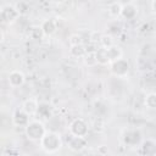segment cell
<instances>
[{"mask_svg":"<svg viewBox=\"0 0 156 156\" xmlns=\"http://www.w3.org/2000/svg\"><path fill=\"white\" fill-rule=\"evenodd\" d=\"M145 105L149 108L156 110V93H150L145 98Z\"/></svg>","mask_w":156,"mask_h":156,"instance_id":"ffe728a7","label":"cell"},{"mask_svg":"<svg viewBox=\"0 0 156 156\" xmlns=\"http://www.w3.org/2000/svg\"><path fill=\"white\" fill-rule=\"evenodd\" d=\"M151 9H152L154 13L156 15V1H152V2H151Z\"/></svg>","mask_w":156,"mask_h":156,"instance_id":"7402d4cb","label":"cell"},{"mask_svg":"<svg viewBox=\"0 0 156 156\" xmlns=\"http://www.w3.org/2000/svg\"><path fill=\"white\" fill-rule=\"evenodd\" d=\"M7 80H9V84H10L12 88H17V87H21V85L24 83L26 78H24V74H23L21 71L15 69V71H11V72L9 73Z\"/></svg>","mask_w":156,"mask_h":156,"instance_id":"9c48e42d","label":"cell"},{"mask_svg":"<svg viewBox=\"0 0 156 156\" xmlns=\"http://www.w3.org/2000/svg\"><path fill=\"white\" fill-rule=\"evenodd\" d=\"M24 130H26L27 138L29 140H33V141H40L43 139V136L48 132L45 126H44V123L41 121H38V119H32L27 124Z\"/></svg>","mask_w":156,"mask_h":156,"instance_id":"7a4b0ae2","label":"cell"},{"mask_svg":"<svg viewBox=\"0 0 156 156\" xmlns=\"http://www.w3.org/2000/svg\"><path fill=\"white\" fill-rule=\"evenodd\" d=\"M95 55H96L98 63H100V65H108V63H111V62H110V58H108V56H107L106 49H102V48L98 49L96 52H95Z\"/></svg>","mask_w":156,"mask_h":156,"instance_id":"2e32d148","label":"cell"},{"mask_svg":"<svg viewBox=\"0 0 156 156\" xmlns=\"http://www.w3.org/2000/svg\"><path fill=\"white\" fill-rule=\"evenodd\" d=\"M140 152L143 156H156V140L145 139L140 144Z\"/></svg>","mask_w":156,"mask_h":156,"instance_id":"52a82bcc","label":"cell"},{"mask_svg":"<svg viewBox=\"0 0 156 156\" xmlns=\"http://www.w3.org/2000/svg\"><path fill=\"white\" fill-rule=\"evenodd\" d=\"M40 28H41L44 35H52L57 29V24L52 18H49V20H44L41 22Z\"/></svg>","mask_w":156,"mask_h":156,"instance_id":"7c38bea8","label":"cell"},{"mask_svg":"<svg viewBox=\"0 0 156 156\" xmlns=\"http://www.w3.org/2000/svg\"><path fill=\"white\" fill-rule=\"evenodd\" d=\"M71 55L74 56V57H84L85 54H87V49L83 44L80 45H74V46H71Z\"/></svg>","mask_w":156,"mask_h":156,"instance_id":"ac0fdd59","label":"cell"},{"mask_svg":"<svg viewBox=\"0 0 156 156\" xmlns=\"http://www.w3.org/2000/svg\"><path fill=\"white\" fill-rule=\"evenodd\" d=\"M138 15V7L132 4V2H128V4H123V7H122V17L124 20H133L135 16Z\"/></svg>","mask_w":156,"mask_h":156,"instance_id":"8fae6325","label":"cell"},{"mask_svg":"<svg viewBox=\"0 0 156 156\" xmlns=\"http://www.w3.org/2000/svg\"><path fill=\"white\" fill-rule=\"evenodd\" d=\"M99 41H100V45L102 49H108V48L113 46V39L111 35H101Z\"/></svg>","mask_w":156,"mask_h":156,"instance_id":"44dd1931","label":"cell"},{"mask_svg":"<svg viewBox=\"0 0 156 156\" xmlns=\"http://www.w3.org/2000/svg\"><path fill=\"white\" fill-rule=\"evenodd\" d=\"M87 145V141H85V138H79V136H72L71 135V139L68 141V146L71 150L73 151H80L85 147Z\"/></svg>","mask_w":156,"mask_h":156,"instance_id":"4fadbf2b","label":"cell"},{"mask_svg":"<svg viewBox=\"0 0 156 156\" xmlns=\"http://www.w3.org/2000/svg\"><path fill=\"white\" fill-rule=\"evenodd\" d=\"M95 52H96V51H94V52H87V54H85V56H84V62H85L87 66L93 67V66L98 65V60H96Z\"/></svg>","mask_w":156,"mask_h":156,"instance_id":"d6986e66","label":"cell"},{"mask_svg":"<svg viewBox=\"0 0 156 156\" xmlns=\"http://www.w3.org/2000/svg\"><path fill=\"white\" fill-rule=\"evenodd\" d=\"M110 71L111 73L117 78H124L129 72V63L124 58L116 60L110 63Z\"/></svg>","mask_w":156,"mask_h":156,"instance_id":"3957f363","label":"cell"},{"mask_svg":"<svg viewBox=\"0 0 156 156\" xmlns=\"http://www.w3.org/2000/svg\"><path fill=\"white\" fill-rule=\"evenodd\" d=\"M12 121L16 126H20V127H27V124L30 122L29 119V115L27 112L23 111V108H17L15 112H13V116H12Z\"/></svg>","mask_w":156,"mask_h":156,"instance_id":"ba28073f","label":"cell"},{"mask_svg":"<svg viewBox=\"0 0 156 156\" xmlns=\"http://www.w3.org/2000/svg\"><path fill=\"white\" fill-rule=\"evenodd\" d=\"M123 141L129 146H135V145L141 144L143 135H141L140 130H138V129H128L123 134Z\"/></svg>","mask_w":156,"mask_h":156,"instance_id":"8992f818","label":"cell"},{"mask_svg":"<svg viewBox=\"0 0 156 156\" xmlns=\"http://www.w3.org/2000/svg\"><path fill=\"white\" fill-rule=\"evenodd\" d=\"M40 117L43 118H50V116L52 115V111H51V106L49 104H39V108H38V113Z\"/></svg>","mask_w":156,"mask_h":156,"instance_id":"e0dca14e","label":"cell"},{"mask_svg":"<svg viewBox=\"0 0 156 156\" xmlns=\"http://www.w3.org/2000/svg\"><path fill=\"white\" fill-rule=\"evenodd\" d=\"M0 16H1V20H2L4 23L12 24V23H15L17 20H20L21 13H20L18 10L16 9V6L6 5V6H2V7H1Z\"/></svg>","mask_w":156,"mask_h":156,"instance_id":"277c9868","label":"cell"},{"mask_svg":"<svg viewBox=\"0 0 156 156\" xmlns=\"http://www.w3.org/2000/svg\"><path fill=\"white\" fill-rule=\"evenodd\" d=\"M122 7H123V4L118 2V1H115V2H111L108 5V9H107V12L111 17L113 18H117L122 15Z\"/></svg>","mask_w":156,"mask_h":156,"instance_id":"5bb4252c","label":"cell"},{"mask_svg":"<svg viewBox=\"0 0 156 156\" xmlns=\"http://www.w3.org/2000/svg\"><path fill=\"white\" fill-rule=\"evenodd\" d=\"M22 108L24 112H27L29 116H33V115H37L38 113V108H39V102L37 99H27L23 105H22Z\"/></svg>","mask_w":156,"mask_h":156,"instance_id":"30bf717a","label":"cell"},{"mask_svg":"<svg viewBox=\"0 0 156 156\" xmlns=\"http://www.w3.org/2000/svg\"><path fill=\"white\" fill-rule=\"evenodd\" d=\"M69 133L72 136L85 138L88 134V124L83 118H76L69 124Z\"/></svg>","mask_w":156,"mask_h":156,"instance_id":"5b68a950","label":"cell"},{"mask_svg":"<svg viewBox=\"0 0 156 156\" xmlns=\"http://www.w3.org/2000/svg\"><path fill=\"white\" fill-rule=\"evenodd\" d=\"M106 51H107V56H108V58H110V62H113V61H116V60L122 58V50H121L118 46H116V45H113V46L106 49Z\"/></svg>","mask_w":156,"mask_h":156,"instance_id":"9a60e30c","label":"cell"},{"mask_svg":"<svg viewBox=\"0 0 156 156\" xmlns=\"http://www.w3.org/2000/svg\"><path fill=\"white\" fill-rule=\"evenodd\" d=\"M39 143H40L41 149L48 154L56 152L62 146V139L60 134L55 132H46V134L43 136V139Z\"/></svg>","mask_w":156,"mask_h":156,"instance_id":"6da1fadb","label":"cell"}]
</instances>
